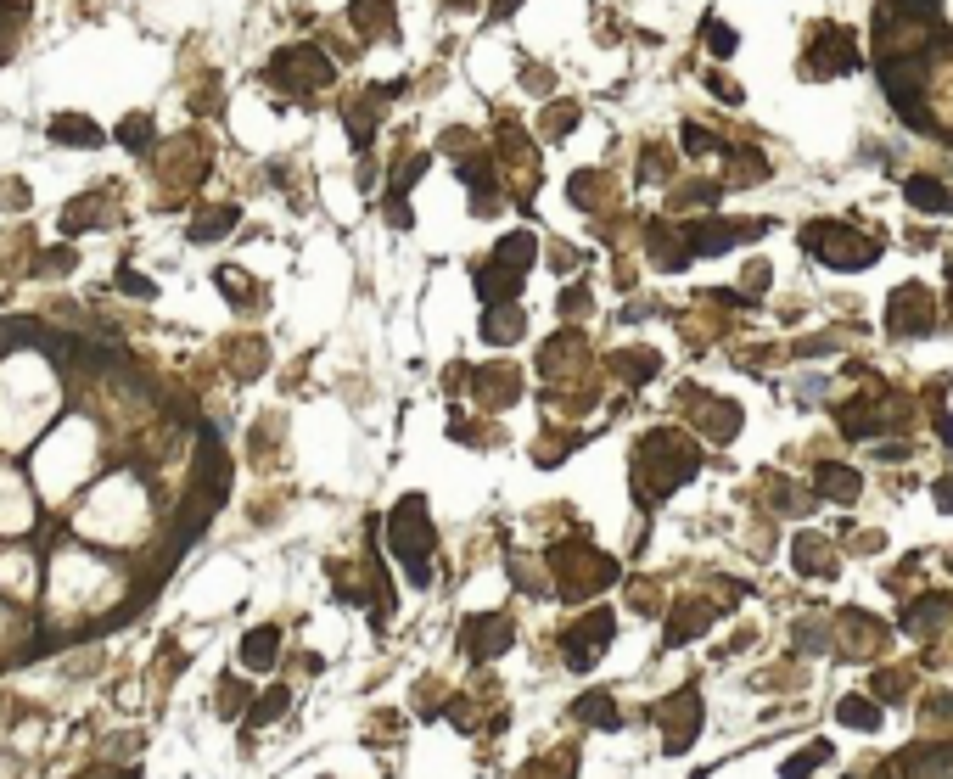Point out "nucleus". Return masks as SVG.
I'll use <instances>...</instances> for the list:
<instances>
[{"label":"nucleus","instance_id":"obj_34","mask_svg":"<svg viewBox=\"0 0 953 779\" xmlns=\"http://www.w3.org/2000/svg\"><path fill=\"white\" fill-rule=\"evenodd\" d=\"M707 85H712V96H718V101H740V90H735V85H729L724 73H712Z\"/></svg>","mask_w":953,"mask_h":779},{"label":"nucleus","instance_id":"obj_10","mask_svg":"<svg viewBox=\"0 0 953 779\" xmlns=\"http://www.w3.org/2000/svg\"><path fill=\"white\" fill-rule=\"evenodd\" d=\"M511 617H499V611H488V617H471L466 628H460V651H466V662H494L499 651H511Z\"/></svg>","mask_w":953,"mask_h":779},{"label":"nucleus","instance_id":"obj_19","mask_svg":"<svg viewBox=\"0 0 953 779\" xmlns=\"http://www.w3.org/2000/svg\"><path fill=\"white\" fill-rule=\"evenodd\" d=\"M903 197H909L914 208H925V213H948V208H953V191H942V185H937V180H925V174L903 180Z\"/></svg>","mask_w":953,"mask_h":779},{"label":"nucleus","instance_id":"obj_17","mask_svg":"<svg viewBox=\"0 0 953 779\" xmlns=\"http://www.w3.org/2000/svg\"><path fill=\"white\" fill-rule=\"evenodd\" d=\"M572 718H584V723H595V729H623V718H617V701L606 690H589V695H578L572 701Z\"/></svg>","mask_w":953,"mask_h":779},{"label":"nucleus","instance_id":"obj_37","mask_svg":"<svg viewBox=\"0 0 953 779\" xmlns=\"http://www.w3.org/2000/svg\"><path fill=\"white\" fill-rule=\"evenodd\" d=\"M449 6H471V0H449Z\"/></svg>","mask_w":953,"mask_h":779},{"label":"nucleus","instance_id":"obj_8","mask_svg":"<svg viewBox=\"0 0 953 779\" xmlns=\"http://www.w3.org/2000/svg\"><path fill=\"white\" fill-rule=\"evenodd\" d=\"M270 79H275L281 90H298V96H309V90H326V85H331V62L320 57L314 45H286V51H275Z\"/></svg>","mask_w":953,"mask_h":779},{"label":"nucleus","instance_id":"obj_20","mask_svg":"<svg viewBox=\"0 0 953 779\" xmlns=\"http://www.w3.org/2000/svg\"><path fill=\"white\" fill-rule=\"evenodd\" d=\"M516 337H522V314H516L511 303L483 314V342H516Z\"/></svg>","mask_w":953,"mask_h":779},{"label":"nucleus","instance_id":"obj_7","mask_svg":"<svg viewBox=\"0 0 953 779\" xmlns=\"http://www.w3.org/2000/svg\"><path fill=\"white\" fill-rule=\"evenodd\" d=\"M774 219H707V225H684V253L690 258H707V253H729L735 241H757L769 236Z\"/></svg>","mask_w":953,"mask_h":779},{"label":"nucleus","instance_id":"obj_33","mask_svg":"<svg viewBox=\"0 0 953 779\" xmlns=\"http://www.w3.org/2000/svg\"><path fill=\"white\" fill-rule=\"evenodd\" d=\"M40 264H45V275H68V270H73V247H57V253H45Z\"/></svg>","mask_w":953,"mask_h":779},{"label":"nucleus","instance_id":"obj_25","mask_svg":"<svg viewBox=\"0 0 953 779\" xmlns=\"http://www.w3.org/2000/svg\"><path fill=\"white\" fill-rule=\"evenodd\" d=\"M572 124H578V107H572V101H555L550 113L539 118V129H544V135H550V141H561V135H567Z\"/></svg>","mask_w":953,"mask_h":779},{"label":"nucleus","instance_id":"obj_16","mask_svg":"<svg viewBox=\"0 0 953 779\" xmlns=\"http://www.w3.org/2000/svg\"><path fill=\"white\" fill-rule=\"evenodd\" d=\"M275 656H281V628H275V623L253 628V634L242 639V667H253V673H258V667H270Z\"/></svg>","mask_w":953,"mask_h":779},{"label":"nucleus","instance_id":"obj_6","mask_svg":"<svg viewBox=\"0 0 953 779\" xmlns=\"http://www.w3.org/2000/svg\"><path fill=\"white\" fill-rule=\"evenodd\" d=\"M802 247L819 253L830 270H864V264L881 258V241H858L853 225H830V219H819V225L802 230Z\"/></svg>","mask_w":953,"mask_h":779},{"label":"nucleus","instance_id":"obj_14","mask_svg":"<svg viewBox=\"0 0 953 779\" xmlns=\"http://www.w3.org/2000/svg\"><path fill=\"white\" fill-rule=\"evenodd\" d=\"M354 29L365 40H387L393 34V0H354Z\"/></svg>","mask_w":953,"mask_h":779},{"label":"nucleus","instance_id":"obj_21","mask_svg":"<svg viewBox=\"0 0 953 779\" xmlns=\"http://www.w3.org/2000/svg\"><path fill=\"white\" fill-rule=\"evenodd\" d=\"M656 365H662V359H656L651 348H623V354H617V376H623V382H651Z\"/></svg>","mask_w":953,"mask_h":779},{"label":"nucleus","instance_id":"obj_5","mask_svg":"<svg viewBox=\"0 0 953 779\" xmlns=\"http://www.w3.org/2000/svg\"><path fill=\"white\" fill-rule=\"evenodd\" d=\"M533 253H539V241L527 236V230L505 236V241L494 247V258H488L483 270H477V292H483L488 303H494V298L511 303L516 292H522V275H527V264H533Z\"/></svg>","mask_w":953,"mask_h":779},{"label":"nucleus","instance_id":"obj_29","mask_svg":"<svg viewBox=\"0 0 953 779\" xmlns=\"http://www.w3.org/2000/svg\"><path fill=\"white\" fill-rule=\"evenodd\" d=\"M735 29H729V23H718V17H707V51L712 57H735Z\"/></svg>","mask_w":953,"mask_h":779},{"label":"nucleus","instance_id":"obj_23","mask_svg":"<svg viewBox=\"0 0 953 779\" xmlns=\"http://www.w3.org/2000/svg\"><path fill=\"white\" fill-rule=\"evenodd\" d=\"M712 611L707 606H684V611H673V628H668V645H679V639H696L701 634V623H707Z\"/></svg>","mask_w":953,"mask_h":779},{"label":"nucleus","instance_id":"obj_15","mask_svg":"<svg viewBox=\"0 0 953 779\" xmlns=\"http://www.w3.org/2000/svg\"><path fill=\"white\" fill-rule=\"evenodd\" d=\"M51 141H62V146H101V129H96V118H85V113H57V118H51Z\"/></svg>","mask_w":953,"mask_h":779},{"label":"nucleus","instance_id":"obj_18","mask_svg":"<svg viewBox=\"0 0 953 779\" xmlns=\"http://www.w3.org/2000/svg\"><path fill=\"white\" fill-rule=\"evenodd\" d=\"M819 494L825 499H836V505H853L858 499V471L853 466H819Z\"/></svg>","mask_w":953,"mask_h":779},{"label":"nucleus","instance_id":"obj_2","mask_svg":"<svg viewBox=\"0 0 953 779\" xmlns=\"http://www.w3.org/2000/svg\"><path fill=\"white\" fill-rule=\"evenodd\" d=\"M387 544H393V555H399L404 578H410V589H427L432 583V516H427V494H404L399 505H393V516H387Z\"/></svg>","mask_w":953,"mask_h":779},{"label":"nucleus","instance_id":"obj_13","mask_svg":"<svg viewBox=\"0 0 953 779\" xmlns=\"http://www.w3.org/2000/svg\"><path fill=\"white\" fill-rule=\"evenodd\" d=\"M858 68V51H853V34L847 29H819V45L808 57V73H853Z\"/></svg>","mask_w":953,"mask_h":779},{"label":"nucleus","instance_id":"obj_4","mask_svg":"<svg viewBox=\"0 0 953 779\" xmlns=\"http://www.w3.org/2000/svg\"><path fill=\"white\" fill-rule=\"evenodd\" d=\"M550 567L561 572V595H567V600H584V595H595V589H606V583L617 578V561H612V555L589 550L584 539L555 544V550H550Z\"/></svg>","mask_w":953,"mask_h":779},{"label":"nucleus","instance_id":"obj_28","mask_svg":"<svg viewBox=\"0 0 953 779\" xmlns=\"http://www.w3.org/2000/svg\"><path fill=\"white\" fill-rule=\"evenodd\" d=\"M684 152H690V157H707V152H724V141H718L712 129H701V124H684Z\"/></svg>","mask_w":953,"mask_h":779},{"label":"nucleus","instance_id":"obj_35","mask_svg":"<svg viewBox=\"0 0 953 779\" xmlns=\"http://www.w3.org/2000/svg\"><path fill=\"white\" fill-rule=\"evenodd\" d=\"M937 505H942V510H953V477H942V482H937Z\"/></svg>","mask_w":953,"mask_h":779},{"label":"nucleus","instance_id":"obj_32","mask_svg":"<svg viewBox=\"0 0 953 779\" xmlns=\"http://www.w3.org/2000/svg\"><path fill=\"white\" fill-rule=\"evenodd\" d=\"M118 286H124V292H129V298H157V286L152 281H146V275H118Z\"/></svg>","mask_w":953,"mask_h":779},{"label":"nucleus","instance_id":"obj_12","mask_svg":"<svg viewBox=\"0 0 953 779\" xmlns=\"http://www.w3.org/2000/svg\"><path fill=\"white\" fill-rule=\"evenodd\" d=\"M656 718L668 723V751H684L690 740H696V718H701V701H696V690H679V695H668L662 707H656Z\"/></svg>","mask_w":953,"mask_h":779},{"label":"nucleus","instance_id":"obj_3","mask_svg":"<svg viewBox=\"0 0 953 779\" xmlns=\"http://www.w3.org/2000/svg\"><path fill=\"white\" fill-rule=\"evenodd\" d=\"M701 454L679 438V432H651L640 443V460H634V482H640V499L656 505V499H668L684 477H696Z\"/></svg>","mask_w":953,"mask_h":779},{"label":"nucleus","instance_id":"obj_30","mask_svg":"<svg viewBox=\"0 0 953 779\" xmlns=\"http://www.w3.org/2000/svg\"><path fill=\"white\" fill-rule=\"evenodd\" d=\"M825 740H819V746H808V751H797V757H791V763H785V779H802V774H808V768L813 763H819V757H825Z\"/></svg>","mask_w":953,"mask_h":779},{"label":"nucleus","instance_id":"obj_1","mask_svg":"<svg viewBox=\"0 0 953 779\" xmlns=\"http://www.w3.org/2000/svg\"><path fill=\"white\" fill-rule=\"evenodd\" d=\"M230 494V460H225V443L208 421H202V449H197V466H191V505L180 510V527H174V544L191 550L202 539V527L214 522V510L225 505Z\"/></svg>","mask_w":953,"mask_h":779},{"label":"nucleus","instance_id":"obj_9","mask_svg":"<svg viewBox=\"0 0 953 779\" xmlns=\"http://www.w3.org/2000/svg\"><path fill=\"white\" fill-rule=\"evenodd\" d=\"M612 634H617L612 611H589V617H578V623L561 634V656H567L572 673H589V667L600 662V651L612 645Z\"/></svg>","mask_w":953,"mask_h":779},{"label":"nucleus","instance_id":"obj_31","mask_svg":"<svg viewBox=\"0 0 953 779\" xmlns=\"http://www.w3.org/2000/svg\"><path fill=\"white\" fill-rule=\"evenodd\" d=\"M236 707H247V684L242 679H225V684H219V712H236Z\"/></svg>","mask_w":953,"mask_h":779},{"label":"nucleus","instance_id":"obj_36","mask_svg":"<svg viewBox=\"0 0 953 779\" xmlns=\"http://www.w3.org/2000/svg\"><path fill=\"white\" fill-rule=\"evenodd\" d=\"M516 6H522V0H494V17H511Z\"/></svg>","mask_w":953,"mask_h":779},{"label":"nucleus","instance_id":"obj_26","mask_svg":"<svg viewBox=\"0 0 953 779\" xmlns=\"http://www.w3.org/2000/svg\"><path fill=\"white\" fill-rule=\"evenodd\" d=\"M836 718L853 723V729H875V723H881V712L869 707V701H858V695H847V701L836 707Z\"/></svg>","mask_w":953,"mask_h":779},{"label":"nucleus","instance_id":"obj_27","mask_svg":"<svg viewBox=\"0 0 953 779\" xmlns=\"http://www.w3.org/2000/svg\"><path fill=\"white\" fill-rule=\"evenodd\" d=\"M286 701H292L286 690H264V695L253 701V723H258V729H264V723H275V718L286 712Z\"/></svg>","mask_w":953,"mask_h":779},{"label":"nucleus","instance_id":"obj_22","mask_svg":"<svg viewBox=\"0 0 953 779\" xmlns=\"http://www.w3.org/2000/svg\"><path fill=\"white\" fill-rule=\"evenodd\" d=\"M230 225H236V208H208V213H197V225L185 230L191 241H219V236H230Z\"/></svg>","mask_w":953,"mask_h":779},{"label":"nucleus","instance_id":"obj_11","mask_svg":"<svg viewBox=\"0 0 953 779\" xmlns=\"http://www.w3.org/2000/svg\"><path fill=\"white\" fill-rule=\"evenodd\" d=\"M886 331L892 337H920V331H931V292L925 286H897L892 303H886Z\"/></svg>","mask_w":953,"mask_h":779},{"label":"nucleus","instance_id":"obj_24","mask_svg":"<svg viewBox=\"0 0 953 779\" xmlns=\"http://www.w3.org/2000/svg\"><path fill=\"white\" fill-rule=\"evenodd\" d=\"M118 146H129V152L152 146V118H146V113H129L124 124H118Z\"/></svg>","mask_w":953,"mask_h":779}]
</instances>
